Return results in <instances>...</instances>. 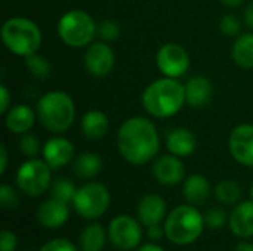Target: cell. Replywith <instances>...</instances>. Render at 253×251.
I'll return each mask as SVG.
<instances>
[{
	"label": "cell",
	"instance_id": "cell-6",
	"mask_svg": "<svg viewBox=\"0 0 253 251\" xmlns=\"http://www.w3.org/2000/svg\"><path fill=\"white\" fill-rule=\"evenodd\" d=\"M96 28L98 24L86 10L71 9L59 18L56 33L64 44L80 49L93 43V38L96 37Z\"/></svg>",
	"mask_w": 253,
	"mask_h": 251
},
{
	"label": "cell",
	"instance_id": "cell-42",
	"mask_svg": "<svg viewBox=\"0 0 253 251\" xmlns=\"http://www.w3.org/2000/svg\"><path fill=\"white\" fill-rule=\"evenodd\" d=\"M224 6H227V7H237V6H240L245 0H219Z\"/></svg>",
	"mask_w": 253,
	"mask_h": 251
},
{
	"label": "cell",
	"instance_id": "cell-7",
	"mask_svg": "<svg viewBox=\"0 0 253 251\" xmlns=\"http://www.w3.org/2000/svg\"><path fill=\"white\" fill-rule=\"evenodd\" d=\"M110 203L111 195L105 185L99 182H87L77 188L71 204L80 217L86 220H95L107 213Z\"/></svg>",
	"mask_w": 253,
	"mask_h": 251
},
{
	"label": "cell",
	"instance_id": "cell-23",
	"mask_svg": "<svg viewBox=\"0 0 253 251\" xmlns=\"http://www.w3.org/2000/svg\"><path fill=\"white\" fill-rule=\"evenodd\" d=\"M102 170V160L95 152H82L73 160V172L79 179L90 180Z\"/></svg>",
	"mask_w": 253,
	"mask_h": 251
},
{
	"label": "cell",
	"instance_id": "cell-21",
	"mask_svg": "<svg viewBox=\"0 0 253 251\" xmlns=\"http://www.w3.org/2000/svg\"><path fill=\"white\" fill-rule=\"evenodd\" d=\"M110 129V121L105 112L99 109H89L80 120L82 135L89 141L102 139Z\"/></svg>",
	"mask_w": 253,
	"mask_h": 251
},
{
	"label": "cell",
	"instance_id": "cell-16",
	"mask_svg": "<svg viewBox=\"0 0 253 251\" xmlns=\"http://www.w3.org/2000/svg\"><path fill=\"white\" fill-rule=\"evenodd\" d=\"M37 118V112L25 104H18L9 108V111L4 114V124L6 129L13 135H24L28 133Z\"/></svg>",
	"mask_w": 253,
	"mask_h": 251
},
{
	"label": "cell",
	"instance_id": "cell-24",
	"mask_svg": "<svg viewBox=\"0 0 253 251\" xmlns=\"http://www.w3.org/2000/svg\"><path fill=\"white\" fill-rule=\"evenodd\" d=\"M231 58L240 68H253V33H245L234 40Z\"/></svg>",
	"mask_w": 253,
	"mask_h": 251
},
{
	"label": "cell",
	"instance_id": "cell-38",
	"mask_svg": "<svg viewBox=\"0 0 253 251\" xmlns=\"http://www.w3.org/2000/svg\"><path fill=\"white\" fill-rule=\"evenodd\" d=\"M243 19H245L246 25L253 30V0H251V1L246 4V7H245V10H243Z\"/></svg>",
	"mask_w": 253,
	"mask_h": 251
},
{
	"label": "cell",
	"instance_id": "cell-2",
	"mask_svg": "<svg viewBox=\"0 0 253 251\" xmlns=\"http://www.w3.org/2000/svg\"><path fill=\"white\" fill-rule=\"evenodd\" d=\"M144 109L156 118H169L178 114L187 104L185 87L178 78L162 77L151 81L142 92Z\"/></svg>",
	"mask_w": 253,
	"mask_h": 251
},
{
	"label": "cell",
	"instance_id": "cell-20",
	"mask_svg": "<svg viewBox=\"0 0 253 251\" xmlns=\"http://www.w3.org/2000/svg\"><path fill=\"white\" fill-rule=\"evenodd\" d=\"M228 225L231 232L239 238L253 237V200L243 201L233 209Z\"/></svg>",
	"mask_w": 253,
	"mask_h": 251
},
{
	"label": "cell",
	"instance_id": "cell-25",
	"mask_svg": "<svg viewBox=\"0 0 253 251\" xmlns=\"http://www.w3.org/2000/svg\"><path fill=\"white\" fill-rule=\"evenodd\" d=\"M108 237V231L96 222L89 223L80 234L79 244L82 251H102Z\"/></svg>",
	"mask_w": 253,
	"mask_h": 251
},
{
	"label": "cell",
	"instance_id": "cell-8",
	"mask_svg": "<svg viewBox=\"0 0 253 251\" xmlns=\"http://www.w3.org/2000/svg\"><path fill=\"white\" fill-rule=\"evenodd\" d=\"M16 186L28 197H40L52 186V169L42 158H28L16 170Z\"/></svg>",
	"mask_w": 253,
	"mask_h": 251
},
{
	"label": "cell",
	"instance_id": "cell-32",
	"mask_svg": "<svg viewBox=\"0 0 253 251\" xmlns=\"http://www.w3.org/2000/svg\"><path fill=\"white\" fill-rule=\"evenodd\" d=\"M19 203V198H18V194L16 191L7 185V183H3L0 186V206L4 209V210H13Z\"/></svg>",
	"mask_w": 253,
	"mask_h": 251
},
{
	"label": "cell",
	"instance_id": "cell-35",
	"mask_svg": "<svg viewBox=\"0 0 253 251\" xmlns=\"http://www.w3.org/2000/svg\"><path fill=\"white\" fill-rule=\"evenodd\" d=\"M18 247V238L12 231L4 229L1 232V240H0V251H15Z\"/></svg>",
	"mask_w": 253,
	"mask_h": 251
},
{
	"label": "cell",
	"instance_id": "cell-39",
	"mask_svg": "<svg viewBox=\"0 0 253 251\" xmlns=\"http://www.w3.org/2000/svg\"><path fill=\"white\" fill-rule=\"evenodd\" d=\"M7 161H9V155H7L6 145L3 143V145L0 146V175H4V173H6Z\"/></svg>",
	"mask_w": 253,
	"mask_h": 251
},
{
	"label": "cell",
	"instance_id": "cell-30",
	"mask_svg": "<svg viewBox=\"0 0 253 251\" xmlns=\"http://www.w3.org/2000/svg\"><path fill=\"white\" fill-rule=\"evenodd\" d=\"M18 149L27 158H36L37 154L42 151V146H40V142H39L37 136H34L31 133H24V135L19 136Z\"/></svg>",
	"mask_w": 253,
	"mask_h": 251
},
{
	"label": "cell",
	"instance_id": "cell-29",
	"mask_svg": "<svg viewBox=\"0 0 253 251\" xmlns=\"http://www.w3.org/2000/svg\"><path fill=\"white\" fill-rule=\"evenodd\" d=\"M120 24L114 19H104L101 22H98V28H96V36L105 41V43H113L120 37Z\"/></svg>",
	"mask_w": 253,
	"mask_h": 251
},
{
	"label": "cell",
	"instance_id": "cell-31",
	"mask_svg": "<svg viewBox=\"0 0 253 251\" xmlns=\"http://www.w3.org/2000/svg\"><path fill=\"white\" fill-rule=\"evenodd\" d=\"M205 225L211 229H221L228 217H227V213L225 210H222L221 207H213V209H209L206 213H205Z\"/></svg>",
	"mask_w": 253,
	"mask_h": 251
},
{
	"label": "cell",
	"instance_id": "cell-10",
	"mask_svg": "<svg viewBox=\"0 0 253 251\" xmlns=\"http://www.w3.org/2000/svg\"><path fill=\"white\" fill-rule=\"evenodd\" d=\"M190 55L187 49L178 43H165L160 46L156 55V64L159 71L165 77L179 78L190 70Z\"/></svg>",
	"mask_w": 253,
	"mask_h": 251
},
{
	"label": "cell",
	"instance_id": "cell-28",
	"mask_svg": "<svg viewBox=\"0 0 253 251\" xmlns=\"http://www.w3.org/2000/svg\"><path fill=\"white\" fill-rule=\"evenodd\" d=\"M50 192H52V197L59 200V201H64L67 204L73 203L74 197H76V192H77V188L74 186V183L67 179V178H59L56 179L52 186H50Z\"/></svg>",
	"mask_w": 253,
	"mask_h": 251
},
{
	"label": "cell",
	"instance_id": "cell-26",
	"mask_svg": "<svg viewBox=\"0 0 253 251\" xmlns=\"http://www.w3.org/2000/svg\"><path fill=\"white\" fill-rule=\"evenodd\" d=\"M215 197L224 206H234L242 198V188L236 180L225 179L215 186Z\"/></svg>",
	"mask_w": 253,
	"mask_h": 251
},
{
	"label": "cell",
	"instance_id": "cell-19",
	"mask_svg": "<svg viewBox=\"0 0 253 251\" xmlns=\"http://www.w3.org/2000/svg\"><path fill=\"white\" fill-rule=\"evenodd\" d=\"M166 148L170 154L184 158L194 154L197 148V138L191 129L176 127L166 138Z\"/></svg>",
	"mask_w": 253,
	"mask_h": 251
},
{
	"label": "cell",
	"instance_id": "cell-5",
	"mask_svg": "<svg viewBox=\"0 0 253 251\" xmlns=\"http://www.w3.org/2000/svg\"><path fill=\"white\" fill-rule=\"evenodd\" d=\"M166 238L176 246H188L196 243L205 229V217L191 204L175 207L165 220Z\"/></svg>",
	"mask_w": 253,
	"mask_h": 251
},
{
	"label": "cell",
	"instance_id": "cell-4",
	"mask_svg": "<svg viewBox=\"0 0 253 251\" xmlns=\"http://www.w3.org/2000/svg\"><path fill=\"white\" fill-rule=\"evenodd\" d=\"M1 41L6 49L21 58L37 53L42 46V31L39 25L24 16H12L1 25Z\"/></svg>",
	"mask_w": 253,
	"mask_h": 251
},
{
	"label": "cell",
	"instance_id": "cell-37",
	"mask_svg": "<svg viewBox=\"0 0 253 251\" xmlns=\"http://www.w3.org/2000/svg\"><path fill=\"white\" fill-rule=\"evenodd\" d=\"M147 235H148V238L151 240V241H160L163 237H166V234H165V226H162V223L160 225H153V226H148L147 228Z\"/></svg>",
	"mask_w": 253,
	"mask_h": 251
},
{
	"label": "cell",
	"instance_id": "cell-9",
	"mask_svg": "<svg viewBox=\"0 0 253 251\" xmlns=\"http://www.w3.org/2000/svg\"><path fill=\"white\" fill-rule=\"evenodd\" d=\"M108 240L119 250L129 251L139 247L142 241L141 222L127 215L116 216L108 225Z\"/></svg>",
	"mask_w": 253,
	"mask_h": 251
},
{
	"label": "cell",
	"instance_id": "cell-12",
	"mask_svg": "<svg viewBox=\"0 0 253 251\" xmlns=\"http://www.w3.org/2000/svg\"><path fill=\"white\" fill-rule=\"evenodd\" d=\"M231 157L242 166L253 167V124L243 123L236 126L228 138Z\"/></svg>",
	"mask_w": 253,
	"mask_h": 251
},
{
	"label": "cell",
	"instance_id": "cell-36",
	"mask_svg": "<svg viewBox=\"0 0 253 251\" xmlns=\"http://www.w3.org/2000/svg\"><path fill=\"white\" fill-rule=\"evenodd\" d=\"M10 108V92L4 84H0V114H6Z\"/></svg>",
	"mask_w": 253,
	"mask_h": 251
},
{
	"label": "cell",
	"instance_id": "cell-34",
	"mask_svg": "<svg viewBox=\"0 0 253 251\" xmlns=\"http://www.w3.org/2000/svg\"><path fill=\"white\" fill-rule=\"evenodd\" d=\"M39 251H77V249L65 238H53L44 243Z\"/></svg>",
	"mask_w": 253,
	"mask_h": 251
},
{
	"label": "cell",
	"instance_id": "cell-43",
	"mask_svg": "<svg viewBox=\"0 0 253 251\" xmlns=\"http://www.w3.org/2000/svg\"><path fill=\"white\" fill-rule=\"evenodd\" d=\"M251 198L253 200V185H252V188H251Z\"/></svg>",
	"mask_w": 253,
	"mask_h": 251
},
{
	"label": "cell",
	"instance_id": "cell-33",
	"mask_svg": "<svg viewBox=\"0 0 253 251\" xmlns=\"http://www.w3.org/2000/svg\"><path fill=\"white\" fill-rule=\"evenodd\" d=\"M219 30L222 34L234 37L240 33L242 30V22L237 16L234 15H224L219 21Z\"/></svg>",
	"mask_w": 253,
	"mask_h": 251
},
{
	"label": "cell",
	"instance_id": "cell-15",
	"mask_svg": "<svg viewBox=\"0 0 253 251\" xmlns=\"http://www.w3.org/2000/svg\"><path fill=\"white\" fill-rule=\"evenodd\" d=\"M37 220L43 228L47 229H58L62 228L70 217V209L68 204L64 201H59L56 198H49L43 201L37 209Z\"/></svg>",
	"mask_w": 253,
	"mask_h": 251
},
{
	"label": "cell",
	"instance_id": "cell-17",
	"mask_svg": "<svg viewBox=\"0 0 253 251\" xmlns=\"http://www.w3.org/2000/svg\"><path fill=\"white\" fill-rule=\"evenodd\" d=\"M166 201L157 194H147L138 204V220L142 226L160 225L166 217Z\"/></svg>",
	"mask_w": 253,
	"mask_h": 251
},
{
	"label": "cell",
	"instance_id": "cell-41",
	"mask_svg": "<svg viewBox=\"0 0 253 251\" xmlns=\"http://www.w3.org/2000/svg\"><path fill=\"white\" fill-rule=\"evenodd\" d=\"M234 251H253V244L248 243V241H242L240 244H237Z\"/></svg>",
	"mask_w": 253,
	"mask_h": 251
},
{
	"label": "cell",
	"instance_id": "cell-14",
	"mask_svg": "<svg viewBox=\"0 0 253 251\" xmlns=\"http://www.w3.org/2000/svg\"><path fill=\"white\" fill-rule=\"evenodd\" d=\"M42 157L52 170L62 169L74 160V145L67 138L53 136L43 143Z\"/></svg>",
	"mask_w": 253,
	"mask_h": 251
},
{
	"label": "cell",
	"instance_id": "cell-1",
	"mask_svg": "<svg viewBox=\"0 0 253 251\" xmlns=\"http://www.w3.org/2000/svg\"><path fill=\"white\" fill-rule=\"evenodd\" d=\"M117 149L122 158L132 166H144L153 161L160 149L156 124L139 115L125 120L117 132Z\"/></svg>",
	"mask_w": 253,
	"mask_h": 251
},
{
	"label": "cell",
	"instance_id": "cell-3",
	"mask_svg": "<svg viewBox=\"0 0 253 251\" xmlns=\"http://www.w3.org/2000/svg\"><path fill=\"white\" fill-rule=\"evenodd\" d=\"M36 112L37 120L47 132L53 135H62L74 123L76 105L67 92L50 90L39 98Z\"/></svg>",
	"mask_w": 253,
	"mask_h": 251
},
{
	"label": "cell",
	"instance_id": "cell-13",
	"mask_svg": "<svg viewBox=\"0 0 253 251\" xmlns=\"http://www.w3.org/2000/svg\"><path fill=\"white\" fill-rule=\"evenodd\" d=\"M154 179L165 186H175L185 180V167L179 157L173 154L160 155L153 163Z\"/></svg>",
	"mask_w": 253,
	"mask_h": 251
},
{
	"label": "cell",
	"instance_id": "cell-40",
	"mask_svg": "<svg viewBox=\"0 0 253 251\" xmlns=\"http://www.w3.org/2000/svg\"><path fill=\"white\" fill-rule=\"evenodd\" d=\"M138 251H165L160 246H157V244H144V246H141Z\"/></svg>",
	"mask_w": 253,
	"mask_h": 251
},
{
	"label": "cell",
	"instance_id": "cell-11",
	"mask_svg": "<svg viewBox=\"0 0 253 251\" xmlns=\"http://www.w3.org/2000/svg\"><path fill=\"white\" fill-rule=\"evenodd\" d=\"M83 64L86 71L95 77L102 78L107 77L116 64V55L110 43H105L102 40L90 43L83 55Z\"/></svg>",
	"mask_w": 253,
	"mask_h": 251
},
{
	"label": "cell",
	"instance_id": "cell-18",
	"mask_svg": "<svg viewBox=\"0 0 253 251\" xmlns=\"http://www.w3.org/2000/svg\"><path fill=\"white\" fill-rule=\"evenodd\" d=\"M185 87V99L187 104L193 108H203L206 107L213 95V86L212 81L205 75H194L191 77Z\"/></svg>",
	"mask_w": 253,
	"mask_h": 251
},
{
	"label": "cell",
	"instance_id": "cell-27",
	"mask_svg": "<svg viewBox=\"0 0 253 251\" xmlns=\"http://www.w3.org/2000/svg\"><path fill=\"white\" fill-rule=\"evenodd\" d=\"M25 67L30 71L31 77L36 80H40V81L47 80L50 77V72H52V67H50L49 59L43 55H39V53L27 56L25 58Z\"/></svg>",
	"mask_w": 253,
	"mask_h": 251
},
{
	"label": "cell",
	"instance_id": "cell-22",
	"mask_svg": "<svg viewBox=\"0 0 253 251\" xmlns=\"http://www.w3.org/2000/svg\"><path fill=\"white\" fill-rule=\"evenodd\" d=\"M212 188L203 175H191L184 180L182 185V195L185 201L191 206H202L211 197Z\"/></svg>",
	"mask_w": 253,
	"mask_h": 251
}]
</instances>
